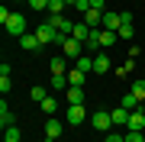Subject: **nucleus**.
<instances>
[{"mask_svg": "<svg viewBox=\"0 0 145 142\" xmlns=\"http://www.w3.org/2000/svg\"><path fill=\"white\" fill-rule=\"evenodd\" d=\"M39 107H42V113H45V116H55V113H58V100H55V97H45Z\"/></svg>", "mask_w": 145, "mask_h": 142, "instance_id": "nucleus-16", "label": "nucleus"}, {"mask_svg": "<svg viewBox=\"0 0 145 142\" xmlns=\"http://www.w3.org/2000/svg\"><path fill=\"white\" fill-rule=\"evenodd\" d=\"M129 94H132V97H139V100H145V81H135Z\"/></svg>", "mask_w": 145, "mask_h": 142, "instance_id": "nucleus-26", "label": "nucleus"}, {"mask_svg": "<svg viewBox=\"0 0 145 142\" xmlns=\"http://www.w3.org/2000/svg\"><path fill=\"white\" fill-rule=\"evenodd\" d=\"M126 142H145L142 132H126Z\"/></svg>", "mask_w": 145, "mask_h": 142, "instance_id": "nucleus-31", "label": "nucleus"}, {"mask_svg": "<svg viewBox=\"0 0 145 142\" xmlns=\"http://www.w3.org/2000/svg\"><path fill=\"white\" fill-rule=\"evenodd\" d=\"M142 110H145V107H142Z\"/></svg>", "mask_w": 145, "mask_h": 142, "instance_id": "nucleus-35", "label": "nucleus"}, {"mask_svg": "<svg viewBox=\"0 0 145 142\" xmlns=\"http://www.w3.org/2000/svg\"><path fill=\"white\" fill-rule=\"evenodd\" d=\"M48 68H52V74H65V71H68V58H65V55H55Z\"/></svg>", "mask_w": 145, "mask_h": 142, "instance_id": "nucleus-14", "label": "nucleus"}, {"mask_svg": "<svg viewBox=\"0 0 145 142\" xmlns=\"http://www.w3.org/2000/svg\"><path fill=\"white\" fill-rule=\"evenodd\" d=\"M126 126H129V132H142V129H145V110H132Z\"/></svg>", "mask_w": 145, "mask_h": 142, "instance_id": "nucleus-6", "label": "nucleus"}, {"mask_svg": "<svg viewBox=\"0 0 145 142\" xmlns=\"http://www.w3.org/2000/svg\"><path fill=\"white\" fill-rule=\"evenodd\" d=\"M61 55H65V58H81V55H84V42L74 39V36H68V42L61 45Z\"/></svg>", "mask_w": 145, "mask_h": 142, "instance_id": "nucleus-4", "label": "nucleus"}, {"mask_svg": "<svg viewBox=\"0 0 145 142\" xmlns=\"http://www.w3.org/2000/svg\"><path fill=\"white\" fill-rule=\"evenodd\" d=\"M119 39H132V23H123L119 26Z\"/></svg>", "mask_w": 145, "mask_h": 142, "instance_id": "nucleus-28", "label": "nucleus"}, {"mask_svg": "<svg viewBox=\"0 0 145 142\" xmlns=\"http://www.w3.org/2000/svg\"><path fill=\"white\" fill-rule=\"evenodd\" d=\"M65 100H68V107H78V103H84V87H68Z\"/></svg>", "mask_w": 145, "mask_h": 142, "instance_id": "nucleus-11", "label": "nucleus"}, {"mask_svg": "<svg viewBox=\"0 0 145 142\" xmlns=\"http://www.w3.org/2000/svg\"><path fill=\"white\" fill-rule=\"evenodd\" d=\"M20 45L26 48V52H39V48H42V42H39V36H36V32H26V36L20 39Z\"/></svg>", "mask_w": 145, "mask_h": 142, "instance_id": "nucleus-8", "label": "nucleus"}, {"mask_svg": "<svg viewBox=\"0 0 145 142\" xmlns=\"http://www.w3.org/2000/svg\"><path fill=\"white\" fill-rule=\"evenodd\" d=\"M20 139H23L20 126H7V129H3V142H20Z\"/></svg>", "mask_w": 145, "mask_h": 142, "instance_id": "nucleus-20", "label": "nucleus"}, {"mask_svg": "<svg viewBox=\"0 0 145 142\" xmlns=\"http://www.w3.org/2000/svg\"><path fill=\"white\" fill-rule=\"evenodd\" d=\"M74 62H78V65H74L78 71H84V74L93 71V58H90V55H81V58H74Z\"/></svg>", "mask_w": 145, "mask_h": 142, "instance_id": "nucleus-18", "label": "nucleus"}, {"mask_svg": "<svg viewBox=\"0 0 145 142\" xmlns=\"http://www.w3.org/2000/svg\"><path fill=\"white\" fill-rule=\"evenodd\" d=\"M71 36H74V39H81V42H87V39H90V26H87V23H74Z\"/></svg>", "mask_w": 145, "mask_h": 142, "instance_id": "nucleus-13", "label": "nucleus"}, {"mask_svg": "<svg viewBox=\"0 0 145 142\" xmlns=\"http://www.w3.org/2000/svg\"><path fill=\"white\" fill-rule=\"evenodd\" d=\"M93 71H110V58L106 55H93Z\"/></svg>", "mask_w": 145, "mask_h": 142, "instance_id": "nucleus-23", "label": "nucleus"}, {"mask_svg": "<svg viewBox=\"0 0 145 142\" xmlns=\"http://www.w3.org/2000/svg\"><path fill=\"white\" fill-rule=\"evenodd\" d=\"M68 81H71V87H84V71H68Z\"/></svg>", "mask_w": 145, "mask_h": 142, "instance_id": "nucleus-24", "label": "nucleus"}, {"mask_svg": "<svg viewBox=\"0 0 145 142\" xmlns=\"http://www.w3.org/2000/svg\"><path fill=\"white\" fill-rule=\"evenodd\" d=\"M119 26H123V16H119V13H113V10H106V13H103V29L119 32Z\"/></svg>", "mask_w": 145, "mask_h": 142, "instance_id": "nucleus-7", "label": "nucleus"}, {"mask_svg": "<svg viewBox=\"0 0 145 142\" xmlns=\"http://www.w3.org/2000/svg\"><path fill=\"white\" fill-rule=\"evenodd\" d=\"M103 13H106V10H103ZM103 13H100V10H87V13H84V23H87L90 29L103 26Z\"/></svg>", "mask_w": 145, "mask_h": 142, "instance_id": "nucleus-9", "label": "nucleus"}, {"mask_svg": "<svg viewBox=\"0 0 145 142\" xmlns=\"http://www.w3.org/2000/svg\"><path fill=\"white\" fill-rule=\"evenodd\" d=\"M0 123H3V129H7V126H16V123H13V113L7 110V100L0 103Z\"/></svg>", "mask_w": 145, "mask_h": 142, "instance_id": "nucleus-21", "label": "nucleus"}, {"mask_svg": "<svg viewBox=\"0 0 145 142\" xmlns=\"http://www.w3.org/2000/svg\"><path fill=\"white\" fill-rule=\"evenodd\" d=\"M3 26H7V32H10L13 39H23V36H26V20H23L20 13H10V20H7Z\"/></svg>", "mask_w": 145, "mask_h": 142, "instance_id": "nucleus-1", "label": "nucleus"}, {"mask_svg": "<svg viewBox=\"0 0 145 142\" xmlns=\"http://www.w3.org/2000/svg\"><path fill=\"white\" fill-rule=\"evenodd\" d=\"M32 10H48V0H29Z\"/></svg>", "mask_w": 145, "mask_h": 142, "instance_id": "nucleus-30", "label": "nucleus"}, {"mask_svg": "<svg viewBox=\"0 0 145 142\" xmlns=\"http://www.w3.org/2000/svg\"><path fill=\"white\" fill-rule=\"evenodd\" d=\"M139 103H142L139 97H132V94H126V97H123V103H119V107H126V110H139Z\"/></svg>", "mask_w": 145, "mask_h": 142, "instance_id": "nucleus-25", "label": "nucleus"}, {"mask_svg": "<svg viewBox=\"0 0 145 142\" xmlns=\"http://www.w3.org/2000/svg\"><path fill=\"white\" fill-rule=\"evenodd\" d=\"M119 39V32H113V29H100V48H106V45H113Z\"/></svg>", "mask_w": 145, "mask_h": 142, "instance_id": "nucleus-15", "label": "nucleus"}, {"mask_svg": "<svg viewBox=\"0 0 145 142\" xmlns=\"http://www.w3.org/2000/svg\"><path fill=\"white\" fill-rule=\"evenodd\" d=\"M68 123H84V103L68 107Z\"/></svg>", "mask_w": 145, "mask_h": 142, "instance_id": "nucleus-17", "label": "nucleus"}, {"mask_svg": "<svg viewBox=\"0 0 145 142\" xmlns=\"http://www.w3.org/2000/svg\"><path fill=\"white\" fill-rule=\"evenodd\" d=\"M110 113H113V126H126L132 110H126V107H116V110H110Z\"/></svg>", "mask_w": 145, "mask_h": 142, "instance_id": "nucleus-12", "label": "nucleus"}, {"mask_svg": "<svg viewBox=\"0 0 145 142\" xmlns=\"http://www.w3.org/2000/svg\"><path fill=\"white\" fill-rule=\"evenodd\" d=\"M90 126H93V129H100V132H110V129H113V113L97 110V113L90 116Z\"/></svg>", "mask_w": 145, "mask_h": 142, "instance_id": "nucleus-3", "label": "nucleus"}, {"mask_svg": "<svg viewBox=\"0 0 145 142\" xmlns=\"http://www.w3.org/2000/svg\"><path fill=\"white\" fill-rule=\"evenodd\" d=\"M74 3H78V0H68V7H74Z\"/></svg>", "mask_w": 145, "mask_h": 142, "instance_id": "nucleus-34", "label": "nucleus"}, {"mask_svg": "<svg viewBox=\"0 0 145 142\" xmlns=\"http://www.w3.org/2000/svg\"><path fill=\"white\" fill-rule=\"evenodd\" d=\"M106 142H126V136H119V132H106Z\"/></svg>", "mask_w": 145, "mask_h": 142, "instance_id": "nucleus-33", "label": "nucleus"}, {"mask_svg": "<svg viewBox=\"0 0 145 142\" xmlns=\"http://www.w3.org/2000/svg\"><path fill=\"white\" fill-rule=\"evenodd\" d=\"M32 100H39V103H42V100H45L48 94H45V87H32V94H29Z\"/></svg>", "mask_w": 145, "mask_h": 142, "instance_id": "nucleus-29", "label": "nucleus"}, {"mask_svg": "<svg viewBox=\"0 0 145 142\" xmlns=\"http://www.w3.org/2000/svg\"><path fill=\"white\" fill-rule=\"evenodd\" d=\"M90 10H100V13H103L106 10V0H90Z\"/></svg>", "mask_w": 145, "mask_h": 142, "instance_id": "nucleus-32", "label": "nucleus"}, {"mask_svg": "<svg viewBox=\"0 0 145 142\" xmlns=\"http://www.w3.org/2000/svg\"><path fill=\"white\" fill-rule=\"evenodd\" d=\"M48 23H52L58 32H65V36H71V29H74V23H71V20H65V16H52Z\"/></svg>", "mask_w": 145, "mask_h": 142, "instance_id": "nucleus-10", "label": "nucleus"}, {"mask_svg": "<svg viewBox=\"0 0 145 142\" xmlns=\"http://www.w3.org/2000/svg\"><path fill=\"white\" fill-rule=\"evenodd\" d=\"M52 87H55V90H68V87H71L68 74H52Z\"/></svg>", "mask_w": 145, "mask_h": 142, "instance_id": "nucleus-19", "label": "nucleus"}, {"mask_svg": "<svg viewBox=\"0 0 145 142\" xmlns=\"http://www.w3.org/2000/svg\"><path fill=\"white\" fill-rule=\"evenodd\" d=\"M61 129H65V123L58 120V116H48V123H45V139L55 142L58 136H61Z\"/></svg>", "mask_w": 145, "mask_h": 142, "instance_id": "nucleus-5", "label": "nucleus"}, {"mask_svg": "<svg viewBox=\"0 0 145 142\" xmlns=\"http://www.w3.org/2000/svg\"><path fill=\"white\" fill-rule=\"evenodd\" d=\"M10 87H13V81H10V74H0V94H10Z\"/></svg>", "mask_w": 145, "mask_h": 142, "instance_id": "nucleus-27", "label": "nucleus"}, {"mask_svg": "<svg viewBox=\"0 0 145 142\" xmlns=\"http://www.w3.org/2000/svg\"><path fill=\"white\" fill-rule=\"evenodd\" d=\"M36 36H39V42L42 45H55V39H58V29L52 26V23H39V26H36Z\"/></svg>", "mask_w": 145, "mask_h": 142, "instance_id": "nucleus-2", "label": "nucleus"}, {"mask_svg": "<svg viewBox=\"0 0 145 142\" xmlns=\"http://www.w3.org/2000/svg\"><path fill=\"white\" fill-rule=\"evenodd\" d=\"M65 7H68V0H48V13H52V16H61Z\"/></svg>", "mask_w": 145, "mask_h": 142, "instance_id": "nucleus-22", "label": "nucleus"}]
</instances>
